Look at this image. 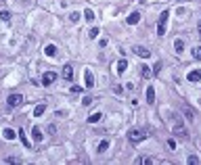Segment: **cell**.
<instances>
[{
  "mask_svg": "<svg viewBox=\"0 0 201 165\" xmlns=\"http://www.w3.org/2000/svg\"><path fill=\"white\" fill-rule=\"evenodd\" d=\"M32 136H34V140H36V142H42L44 134L40 132V128H34V130H32Z\"/></svg>",
  "mask_w": 201,
  "mask_h": 165,
  "instance_id": "14",
  "label": "cell"
},
{
  "mask_svg": "<svg viewBox=\"0 0 201 165\" xmlns=\"http://www.w3.org/2000/svg\"><path fill=\"white\" fill-rule=\"evenodd\" d=\"M2 136L7 138V140H15V136H17V134H15V130H11V128H7V130L2 132Z\"/></svg>",
  "mask_w": 201,
  "mask_h": 165,
  "instance_id": "15",
  "label": "cell"
},
{
  "mask_svg": "<svg viewBox=\"0 0 201 165\" xmlns=\"http://www.w3.org/2000/svg\"><path fill=\"white\" fill-rule=\"evenodd\" d=\"M145 138H147V134L140 132V130H136V128H132V130L128 132V140H130L132 144H138V142H143Z\"/></svg>",
  "mask_w": 201,
  "mask_h": 165,
  "instance_id": "1",
  "label": "cell"
},
{
  "mask_svg": "<svg viewBox=\"0 0 201 165\" xmlns=\"http://www.w3.org/2000/svg\"><path fill=\"white\" fill-rule=\"evenodd\" d=\"M7 163H19V159H17V157H8Z\"/></svg>",
  "mask_w": 201,
  "mask_h": 165,
  "instance_id": "32",
  "label": "cell"
},
{
  "mask_svg": "<svg viewBox=\"0 0 201 165\" xmlns=\"http://www.w3.org/2000/svg\"><path fill=\"white\" fill-rule=\"evenodd\" d=\"M199 36H201V25H199Z\"/></svg>",
  "mask_w": 201,
  "mask_h": 165,
  "instance_id": "33",
  "label": "cell"
},
{
  "mask_svg": "<svg viewBox=\"0 0 201 165\" xmlns=\"http://www.w3.org/2000/svg\"><path fill=\"white\" fill-rule=\"evenodd\" d=\"M172 134H174L176 138H187V136H188V130H187L182 124H176V125H174V130H172Z\"/></svg>",
  "mask_w": 201,
  "mask_h": 165,
  "instance_id": "3",
  "label": "cell"
},
{
  "mask_svg": "<svg viewBox=\"0 0 201 165\" xmlns=\"http://www.w3.org/2000/svg\"><path fill=\"white\" fill-rule=\"evenodd\" d=\"M71 92H73V94H78V92H82V88H80V86H71Z\"/></svg>",
  "mask_w": 201,
  "mask_h": 165,
  "instance_id": "31",
  "label": "cell"
},
{
  "mask_svg": "<svg viewBox=\"0 0 201 165\" xmlns=\"http://www.w3.org/2000/svg\"><path fill=\"white\" fill-rule=\"evenodd\" d=\"M44 111H46V104H38V107L34 109V117H40Z\"/></svg>",
  "mask_w": 201,
  "mask_h": 165,
  "instance_id": "19",
  "label": "cell"
},
{
  "mask_svg": "<svg viewBox=\"0 0 201 165\" xmlns=\"http://www.w3.org/2000/svg\"><path fill=\"white\" fill-rule=\"evenodd\" d=\"M0 19L8 21V19H11V13H8V11H0Z\"/></svg>",
  "mask_w": 201,
  "mask_h": 165,
  "instance_id": "25",
  "label": "cell"
},
{
  "mask_svg": "<svg viewBox=\"0 0 201 165\" xmlns=\"http://www.w3.org/2000/svg\"><path fill=\"white\" fill-rule=\"evenodd\" d=\"M134 55H138L140 59H149V56H151V52H149L145 46H134Z\"/></svg>",
  "mask_w": 201,
  "mask_h": 165,
  "instance_id": "9",
  "label": "cell"
},
{
  "mask_svg": "<svg viewBox=\"0 0 201 165\" xmlns=\"http://www.w3.org/2000/svg\"><path fill=\"white\" fill-rule=\"evenodd\" d=\"M57 82V73L55 71H46L44 75H42V86H50V84Z\"/></svg>",
  "mask_w": 201,
  "mask_h": 165,
  "instance_id": "4",
  "label": "cell"
},
{
  "mask_svg": "<svg viewBox=\"0 0 201 165\" xmlns=\"http://www.w3.org/2000/svg\"><path fill=\"white\" fill-rule=\"evenodd\" d=\"M61 75L65 77L67 82H71V80H73V67H71V65H65V67H63V71H61Z\"/></svg>",
  "mask_w": 201,
  "mask_h": 165,
  "instance_id": "7",
  "label": "cell"
},
{
  "mask_svg": "<svg viewBox=\"0 0 201 165\" xmlns=\"http://www.w3.org/2000/svg\"><path fill=\"white\" fill-rule=\"evenodd\" d=\"M126 67H128V61H126V59H122V61L115 63V71H118V75H122V73H124Z\"/></svg>",
  "mask_w": 201,
  "mask_h": 165,
  "instance_id": "11",
  "label": "cell"
},
{
  "mask_svg": "<svg viewBox=\"0 0 201 165\" xmlns=\"http://www.w3.org/2000/svg\"><path fill=\"white\" fill-rule=\"evenodd\" d=\"M98 34H101V29H98V27H92L90 32H88V38H92V40H94V38H97Z\"/></svg>",
  "mask_w": 201,
  "mask_h": 165,
  "instance_id": "23",
  "label": "cell"
},
{
  "mask_svg": "<svg viewBox=\"0 0 201 165\" xmlns=\"http://www.w3.org/2000/svg\"><path fill=\"white\" fill-rule=\"evenodd\" d=\"M92 100H94V98H92V96H84L82 104H84V107H90V104H92Z\"/></svg>",
  "mask_w": 201,
  "mask_h": 165,
  "instance_id": "26",
  "label": "cell"
},
{
  "mask_svg": "<svg viewBox=\"0 0 201 165\" xmlns=\"http://www.w3.org/2000/svg\"><path fill=\"white\" fill-rule=\"evenodd\" d=\"M168 17H170V13H168V11H163V13L159 15V19H157V36H166V23H168Z\"/></svg>",
  "mask_w": 201,
  "mask_h": 165,
  "instance_id": "2",
  "label": "cell"
},
{
  "mask_svg": "<svg viewBox=\"0 0 201 165\" xmlns=\"http://www.w3.org/2000/svg\"><path fill=\"white\" fill-rule=\"evenodd\" d=\"M109 148V140H101V144H98V153H105Z\"/></svg>",
  "mask_w": 201,
  "mask_h": 165,
  "instance_id": "22",
  "label": "cell"
},
{
  "mask_svg": "<svg viewBox=\"0 0 201 165\" xmlns=\"http://www.w3.org/2000/svg\"><path fill=\"white\" fill-rule=\"evenodd\" d=\"M187 163H188V165H199V157H195V155H191V157L187 159Z\"/></svg>",
  "mask_w": 201,
  "mask_h": 165,
  "instance_id": "24",
  "label": "cell"
},
{
  "mask_svg": "<svg viewBox=\"0 0 201 165\" xmlns=\"http://www.w3.org/2000/svg\"><path fill=\"white\" fill-rule=\"evenodd\" d=\"M147 103H149V104L155 103V90H153V86H149V88H147Z\"/></svg>",
  "mask_w": 201,
  "mask_h": 165,
  "instance_id": "13",
  "label": "cell"
},
{
  "mask_svg": "<svg viewBox=\"0 0 201 165\" xmlns=\"http://www.w3.org/2000/svg\"><path fill=\"white\" fill-rule=\"evenodd\" d=\"M193 56L197 61H201V48H193Z\"/></svg>",
  "mask_w": 201,
  "mask_h": 165,
  "instance_id": "30",
  "label": "cell"
},
{
  "mask_svg": "<svg viewBox=\"0 0 201 165\" xmlns=\"http://www.w3.org/2000/svg\"><path fill=\"white\" fill-rule=\"evenodd\" d=\"M21 103H23V96H21V94H11V96L7 98V104H8V107H19Z\"/></svg>",
  "mask_w": 201,
  "mask_h": 165,
  "instance_id": "5",
  "label": "cell"
},
{
  "mask_svg": "<svg viewBox=\"0 0 201 165\" xmlns=\"http://www.w3.org/2000/svg\"><path fill=\"white\" fill-rule=\"evenodd\" d=\"M84 86H86V88H92V86H94V75H92L90 69L84 71Z\"/></svg>",
  "mask_w": 201,
  "mask_h": 165,
  "instance_id": "6",
  "label": "cell"
},
{
  "mask_svg": "<svg viewBox=\"0 0 201 165\" xmlns=\"http://www.w3.org/2000/svg\"><path fill=\"white\" fill-rule=\"evenodd\" d=\"M19 138H21V142H23V146H25V148H29V140H28V136H25V132L23 130H19Z\"/></svg>",
  "mask_w": 201,
  "mask_h": 165,
  "instance_id": "18",
  "label": "cell"
},
{
  "mask_svg": "<svg viewBox=\"0 0 201 165\" xmlns=\"http://www.w3.org/2000/svg\"><path fill=\"white\" fill-rule=\"evenodd\" d=\"M138 21H140V13H136V11H134V13H130L128 17H126V23H128V25H136Z\"/></svg>",
  "mask_w": 201,
  "mask_h": 165,
  "instance_id": "8",
  "label": "cell"
},
{
  "mask_svg": "<svg viewBox=\"0 0 201 165\" xmlns=\"http://www.w3.org/2000/svg\"><path fill=\"white\" fill-rule=\"evenodd\" d=\"M69 21H71V23L80 21V13H71V15H69Z\"/></svg>",
  "mask_w": 201,
  "mask_h": 165,
  "instance_id": "28",
  "label": "cell"
},
{
  "mask_svg": "<svg viewBox=\"0 0 201 165\" xmlns=\"http://www.w3.org/2000/svg\"><path fill=\"white\" fill-rule=\"evenodd\" d=\"M84 19H86V21H94V13H92L90 8H86V11H84Z\"/></svg>",
  "mask_w": 201,
  "mask_h": 165,
  "instance_id": "21",
  "label": "cell"
},
{
  "mask_svg": "<svg viewBox=\"0 0 201 165\" xmlns=\"http://www.w3.org/2000/svg\"><path fill=\"white\" fill-rule=\"evenodd\" d=\"M174 48H176V52H182V50H184V42L176 40V42H174Z\"/></svg>",
  "mask_w": 201,
  "mask_h": 165,
  "instance_id": "20",
  "label": "cell"
},
{
  "mask_svg": "<svg viewBox=\"0 0 201 165\" xmlns=\"http://www.w3.org/2000/svg\"><path fill=\"white\" fill-rule=\"evenodd\" d=\"M44 55H46V56H57V46H55V44H46Z\"/></svg>",
  "mask_w": 201,
  "mask_h": 165,
  "instance_id": "12",
  "label": "cell"
},
{
  "mask_svg": "<svg viewBox=\"0 0 201 165\" xmlns=\"http://www.w3.org/2000/svg\"><path fill=\"white\" fill-rule=\"evenodd\" d=\"M159 71H161V63L157 61V63H155V67H153V75H157Z\"/></svg>",
  "mask_w": 201,
  "mask_h": 165,
  "instance_id": "29",
  "label": "cell"
},
{
  "mask_svg": "<svg viewBox=\"0 0 201 165\" xmlns=\"http://www.w3.org/2000/svg\"><path fill=\"white\" fill-rule=\"evenodd\" d=\"M101 119H103V113H92V115L88 117V124H97Z\"/></svg>",
  "mask_w": 201,
  "mask_h": 165,
  "instance_id": "16",
  "label": "cell"
},
{
  "mask_svg": "<svg viewBox=\"0 0 201 165\" xmlns=\"http://www.w3.org/2000/svg\"><path fill=\"white\" fill-rule=\"evenodd\" d=\"M138 163H145V165H151V163H153V159H151V157H140V159H138Z\"/></svg>",
  "mask_w": 201,
  "mask_h": 165,
  "instance_id": "27",
  "label": "cell"
},
{
  "mask_svg": "<svg viewBox=\"0 0 201 165\" xmlns=\"http://www.w3.org/2000/svg\"><path fill=\"white\" fill-rule=\"evenodd\" d=\"M188 82H201V69H193L191 73L187 75Z\"/></svg>",
  "mask_w": 201,
  "mask_h": 165,
  "instance_id": "10",
  "label": "cell"
},
{
  "mask_svg": "<svg viewBox=\"0 0 201 165\" xmlns=\"http://www.w3.org/2000/svg\"><path fill=\"white\" fill-rule=\"evenodd\" d=\"M140 75L145 77V80H149V77L153 75V71H151L149 67H147V65H143V69H140Z\"/></svg>",
  "mask_w": 201,
  "mask_h": 165,
  "instance_id": "17",
  "label": "cell"
}]
</instances>
